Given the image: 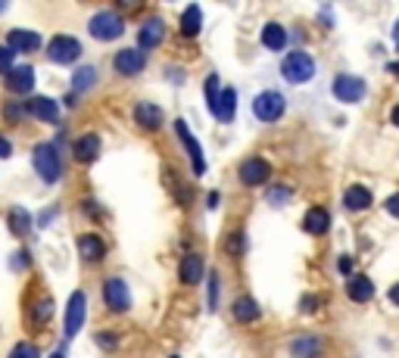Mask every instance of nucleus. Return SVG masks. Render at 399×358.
Returning <instances> with one entry per match:
<instances>
[{
	"label": "nucleus",
	"mask_w": 399,
	"mask_h": 358,
	"mask_svg": "<svg viewBox=\"0 0 399 358\" xmlns=\"http://www.w3.org/2000/svg\"><path fill=\"white\" fill-rule=\"evenodd\" d=\"M31 162H35V172L44 178L47 184H56L59 175H63V159L54 143H38L35 153H31Z\"/></svg>",
	"instance_id": "nucleus-1"
},
{
	"label": "nucleus",
	"mask_w": 399,
	"mask_h": 358,
	"mask_svg": "<svg viewBox=\"0 0 399 358\" xmlns=\"http://www.w3.org/2000/svg\"><path fill=\"white\" fill-rule=\"evenodd\" d=\"M281 72L291 84H305L315 75V59L305 53V50H293V53H287V59L281 63Z\"/></svg>",
	"instance_id": "nucleus-2"
},
{
	"label": "nucleus",
	"mask_w": 399,
	"mask_h": 358,
	"mask_svg": "<svg viewBox=\"0 0 399 358\" xmlns=\"http://www.w3.org/2000/svg\"><path fill=\"white\" fill-rule=\"evenodd\" d=\"M91 35H94L97 41H116V38H122L125 35V19L118 13H97L94 19H91Z\"/></svg>",
	"instance_id": "nucleus-3"
},
{
	"label": "nucleus",
	"mask_w": 399,
	"mask_h": 358,
	"mask_svg": "<svg viewBox=\"0 0 399 358\" xmlns=\"http://www.w3.org/2000/svg\"><path fill=\"white\" fill-rule=\"evenodd\" d=\"M284 109H287V103L278 91H266L253 100V116H256L259 122H278V118L284 116Z\"/></svg>",
	"instance_id": "nucleus-4"
},
{
	"label": "nucleus",
	"mask_w": 399,
	"mask_h": 358,
	"mask_svg": "<svg viewBox=\"0 0 399 358\" xmlns=\"http://www.w3.org/2000/svg\"><path fill=\"white\" fill-rule=\"evenodd\" d=\"M103 300H106V309L122 314L131 309V293H128V284L122 277H109L103 284Z\"/></svg>",
	"instance_id": "nucleus-5"
},
{
	"label": "nucleus",
	"mask_w": 399,
	"mask_h": 358,
	"mask_svg": "<svg viewBox=\"0 0 399 358\" xmlns=\"http://www.w3.org/2000/svg\"><path fill=\"white\" fill-rule=\"evenodd\" d=\"M47 56L54 59V63H59V66H69V63H75V59L81 56V44L72 35H56L47 44Z\"/></svg>",
	"instance_id": "nucleus-6"
},
{
	"label": "nucleus",
	"mask_w": 399,
	"mask_h": 358,
	"mask_svg": "<svg viewBox=\"0 0 399 358\" xmlns=\"http://www.w3.org/2000/svg\"><path fill=\"white\" fill-rule=\"evenodd\" d=\"M334 97L340 103H359L365 97V81L355 75H337L334 78Z\"/></svg>",
	"instance_id": "nucleus-7"
},
{
	"label": "nucleus",
	"mask_w": 399,
	"mask_h": 358,
	"mask_svg": "<svg viewBox=\"0 0 399 358\" xmlns=\"http://www.w3.org/2000/svg\"><path fill=\"white\" fill-rule=\"evenodd\" d=\"M241 184H247V187H262L271 178V165L262 156H253V159H247L241 165Z\"/></svg>",
	"instance_id": "nucleus-8"
},
{
	"label": "nucleus",
	"mask_w": 399,
	"mask_h": 358,
	"mask_svg": "<svg viewBox=\"0 0 399 358\" xmlns=\"http://www.w3.org/2000/svg\"><path fill=\"white\" fill-rule=\"evenodd\" d=\"M84 309H88V300H84L81 290H75L69 296V305H66V337H75L84 324Z\"/></svg>",
	"instance_id": "nucleus-9"
},
{
	"label": "nucleus",
	"mask_w": 399,
	"mask_h": 358,
	"mask_svg": "<svg viewBox=\"0 0 399 358\" xmlns=\"http://www.w3.org/2000/svg\"><path fill=\"white\" fill-rule=\"evenodd\" d=\"M175 131H178V138H181V143H184V147H188V153H191V165H193V172L203 175V172H206V159H203V150H200V143L193 140V134H191L188 122H181V118H178V122H175Z\"/></svg>",
	"instance_id": "nucleus-10"
},
{
	"label": "nucleus",
	"mask_w": 399,
	"mask_h": 358,
	"mask_svg": "<svg viewBox=\"0 0 399 358\" xmlns=\"http://www.w3.org/2000/svg\"><path fill=\"white\" fill-rule=\"evenodd\" d=\"M6 44H10L16 53H35L41 47V35L38 31H29V29H10L6 31Z\"/></svg>",
	"instance_id": "nucleus-11"
},
{
	"label": "nucleus",
	"mask_w": 399,
	"mask_h": 358,
	"mask_svg": "<svg viewBox=\"0 0 399 358\" xmlns=\"http://www.w3.org/2000/svg\"><path fill=\"white\" fill-rule=\"evenodd\" d=\"M181 284H188V287H197L200 280H203V275H206V262H203V255L200 252H188L181 259Z\"/></svg>",
	"instance_id": "nucleus-12"
},
{
	"label": "nucleus",
	"mask_w": 399,
	"mask_h": 358,
	"mask_svg": "<svg viewBox=\"0 0 399 358\" xmlns=\"http://www.w3.org/2000/svg\"><path fill=\"white\" fill-rule=\"evenodd\" d=\"M143 66H147V56H143V47H128V50H118L116 53V72L122 75H138Z\"/></svg>",
	"instance_id": "nucleus-13"
},
{
	"label": "nucleus",
	"mask_w": 399,
	"mask_h": 358,
	"mask_svg": "<svg viewBox=\"0 0 399 358\" xmlns=\"http://www.w3.org/2000/svg\"><path fill=\"white\" fill-rule=\"evenodd\" d=\"M138 41H141V47H143V50H156V47L166 41V22H163V19H156V16H153V19H147V22L141 25Z\"/></svg>",
	"instance_id": "nucleus-14"
},
{
	"label": "nucleus",
	"mask_w": 399,
	"mask_h": 358,
	"mask_svg": "<svg viewBox=\"0 0 399 358\" xmlns=\"http://www.w3.org/2000/svg\"><path fill=\"white\" fill-rule=\"evenodd\" d=\"M31 84H35V69H31V66H13V69L6 72V88L13 93H29Z\"/></svg>",
	"instance_id": "nucleus-15"
},
{
	"label": "nucleus",
	"mask_w": 399,
	"mask_h": 358,
	"mask_svg": "<svg viewBox=\"0 0 399 358\" xmlns=\"http://www.w3.org/2000/svg\"><path fill=\"white\" fill-rule=\"evenodd\" d=\"M25 113L35 116L38 122H56V118H59V106L50 97H31L29 106H25Z\"/></svg>",
	"instance_id": "nucleus-16"
},
{
	"label": "nucleus",
	"mask_w": 399,
	"mask_h": 358,
	"mask_svg": "<svg viewBox=\"0 0 399 358\" xmlns=\"http://www.w3.org/2000/svg\"><path fill=\"white\" fill-rule=\"evenodd\" d=\"M79 252H81L84 262H103L106 243L100 240L97 234H81V237H79Z\"/></svg>",
	"instance_id": "nucleus-17"
},
{
	"label": "nucleus",
	"mask_w": 399,
	"mask_h": 358,
	"mask_svg": "<svg viewBox=\"0 0 399 358\" xmlns=\"http://www.w3.org/2000/svg\"><path fill=\"white\" fill-rule=\"evenodd\" d=\"M346 296H350L353 302H368L371 296H375V284H371V277L365 275H355L346 280Z\"/></svg>",
	"instance_id": "nucleus-18"
},
{
	"label": "nucleus",
	"mask_w": 399,
	"mask_h": 358,
	"mask_svg": "<svg viewBox=\"0 0 399 358\" xmlns=\"http://www.w3.org/2000/svg\"><path fill=\"white\" fill-rule=\"evenodd\" d=\"M72 150H75V159L88 165V162H94L100 156V138H97V134H81V138L75 140Z\"/></svg>",
	"instance_id": "nucleus-19"
},
{
	"label": "nucleus",
	"mask_w": 399,
	"mask_h": 358,
	"mask_svg": "<svg viewBox=\"0 0 399 358\" xmlns=\"http://www.w3.org/2000/svg\"><path fill=\"white\" fill-rule=\"evenodd\" d=\"M343 206L350 212H365L371 206V190L368 187H362V184H353L350 190L343 193Z\"/></svg>",
	"instance_id": "nucleus-20"
},
{
	"label": "nucleus",
	"mask_w": 399,
	"mask_h": 358,
	"mask_svg": "<svg viewBox=\"0 0 399 358\" xmlns=\"http://www.w3.org/2000/svg\"><path fill=\"white\" fill-rule=\"evenodd\" d=\"M134 118H138L141 128H147V131H156V128L163 125V109L153 106V103H138V106H134Z\"/></svg>",
	"instance_id": "nucleus-21"
},
{
	"label": "nucleus",
	"mask_w": 399,
	"mask_h": 358,
	"mask_svg": "<svg viewBox=\"0 0 399 358\" xmlns=\"http://www.w3.org/2000/svg\"><path fill=\"white\" fill-rule=\"evenodd\" d=\"M328 225H330V215H328V209H321V206H312L309 212H305V218H303L305 234H325Z\"/></svg>",
	"instance_id": "nucleus-22"
},
{
	"label": "nucleus",
	"mask_w": 399,
	"mask_h": 358,
	"mask_svg": "<svg viewBox=\"0 0 399 358\" xmlns=\"http://www.w3.org/2000/svg\"><path fill=\"white\" fill-rule=\"evenodd\" d=\"M234 106H237V93H234V88H225L222 93H218V103H216V109H212V116H216L218 122H231Z\"/></svg>",
	"instance_id": "nucleus-23"
},
{
	"label": "nucleus",
	"mask_w": 399,
	"mask_h": 358,
	"mask_svg": "<svg viewBox=\"0 0 399 358\" xmlns=\"http://www.w3.org/2000/svg\"><path fill=\"white\" fill-rule=\"evenodd\" d=\"M6 225H10V231L16 234V237H25L31 231V215L25 212L22 206H13L10 209V215H6Z\"/></svg>",
	"instance_id": "nucleus-24"
},
{
	"label": "nucleus",
	"mask_w": 399,
	"mask_h": 358,
	"mask_svg": "<svg viewBox=\"0 0 399 358\" xmlns=\"http://www.w3.org/2000/svg\"><path fill=\"white\" fill-rule=\"evenodd\" d=\"M262 44H266L268 50H284V44H287V31H284V25L268 22L266 29H262Z\"/></svg>",
	"instance_id": "nucleus-25"
},
{
	"label": "nucleus",
	"mask_w": 399,
	"mask_h": 358,
	"mask_svg": "<svg viewBox=\"0 0 399 358\" xmlns=\"http://www.w3.org/2000/svg\"><path fill=\"white\" fill-rule=\"evenodd\" d=\"M200 25H203V10L200 6H188L181 16V35L184 38H197L200 35Z\"/></svg>",
	"instance_id": "nucleus-26"
},
{
	"label": "nucleus",
	"mask_w": 399,
	"mask_h": 358,
	"mask_svg": "<svg viewBox=\"0 0 399 358\" xmlns=\"http://www.w3.org/2000/svg\"><path fill=\"white\" fill-rule=\"evenodd\" d=\"M94 84H97V69H94V66H81V69L72 75V91H75V93L91 91Z\"/></svg>",
	"instance_id": "nucleus-27"
},
{
	"label": "nucleus",
	"mask_w": 399,
	"mask_h": 358,
	"mask_svg": "<svg viewBox=\"0 0 399 358\" xmlns=\"http://www.w3.org/2000/svg\"><path fill=\"white\" fill-rule=\"evenodd\" d=\"M231 312H234V318H237V321H243V324H247V321H256V318H259V305L253 302L250 296H241V300L234 302V309H231Z\"/></svg>",
	"instance_id": "nucleus-28"
},
{
	"label": "nucleus",
	"mask_w": 399,
	"mask_h": 358,
	"mask_svg": "<svg viewBox=\"0 0 399 358\" xmlns=\"http://www.w3.org/2000/svg\"><path fill=\"white\" fill-rule=\"evenodd\" d=\"M225 252L228 255H243V231H231V234H228Z\"/></svg>",
	"instance_id": "nucleus-29"
},
{
	"label": "nucleus",
	"mask_w": 399,
	"mask_h": 358,
	"mask_svg": "<svg viewBox=\"0 0 399 358\" xmlns=\"http://www.w3.org/2000/svg\"><path fill=\"white\" fill-rule=\"evenodd\" d=\"M218 75H209L206 78V103H209V109H216V103H218Z\"/></svg>",
	"instance_id": "nucleus-30"
},
{
	"label": "nucleus",
	"mask_w": 399,
	"mask_h": 358,
	"mask_svg": "<svg viewBox=\"0 0 399 358\" xmlns=\"http://www.w3.org/2000/svg\"><path fill=\"white\" fill-rule=\"evenodd\" d=\"M50 314H54V300H41V302L35 305V321H38V324H47Z\"/></svg>",
	"instance_id": "nucleus-31"
},
{
	"label": "nucleus",
	"mask_w": 399,
	"mask_h": 358,
	"mask_svg": "<svg viewBox=\"0 0 399 358\" xmlns=\"http://www.w3.org/2000/svg\"><path fill=\"white\" fill-rule=\"evenodd\" d=\"M13 66H16V50L10 47V44H6V47H0V72H10L13 69Z\"/></svg>",
	"instance_id": "nucleus-32"
},
{
	"label": "nucleus",
	"mask_w": 399,
	"mask_h": 358,
	"mask_svg": "<svg viewBox=\"0 0 399 358\" xmlns=\"http://www.w3.org/2000/svg\"><path fill=\"white\" fill-rule=\"evenodd\" d=\"M321 349V343L318 339H296V343L291 346V352H296V355H305V352H318Z\"/></svg>",
	"instance_id": "nucleus-33"
},
{
	"label": "nucleus",
	"mask_w": 399,
	"mask_h": 358,
	"mask_svg": "<svg viewBox=\"0 0 399 358\" xmlns=\"http://www.w3.org/2000/svg\"><path fill=\"white\" fill-rule=\"evenodd\" d=\"M4 116H6V122H19V118L25 116V106H19V103H4Z\"/></svg>",
	"instance_id": "nucleus-34"
},
{
	"label": "nucleus",
	"mask_w": 399,
	"mask_h": 358,
	"mask_svg": "<svg viewBox=\"0 0 399 358\" xmlns=\"http://www.w3.org/2000/svg\"><path fill=\"white\" fill-rule=\"evenodd\" d=\"M13 358H38V349L29 346V343H19L13 349Z\"/></svg>",
	"instance_id": "nucleus-35"
},
{
	"label": "nucleus",
	"mask_w": 399,
	"mask_h": 358,
	"mask_svg": "<svg viewBox=\"0 0 399 358\" xmlns=\"http://www.w3.org/2000/svg\"><path fill=\"white\" fill-rule=\"evenodd\" d=\"M216 302H218V277L209 275V309H216Z\"/></svg>",
	"instance_id": "nucleus-36"
},
{
	"label": "nucleus",
	"mask_w": 399,
	"mask_h": 358,
	"mask_svg": "<svg viewBox=\"0 0 399 358\" xmlns=\"http://www.w3.org/2000/svg\"><path fill=\"white\" fill-rule=\"evenodd\" d=\"M116 4H118V10L134 13V10H141V6H143V0H116Z\"/></svg>",
	"instance_id": "nucleus-37"
},
{
	"label": "nucleus",
	"mask_w": 399,
	"mask_h": 358,
	"mask_svg": "<svg viewBox=\"0 0 399 358\" xmlns=\"http://www.w3.org/2000/svg\"><path fill=\"white\" fill-rule=\"evenodd\" d=\"M97 343L103 346V349H113V346H116V337L109 334V330H103V334H97Z\"/></svg>",
	"instance_id": "nucleus-38"
},
{
	"label": "nucleus",
	"mask_w": 399,
	"mask_h": 358,
	"mask_svg": "<svg viewBox=\"0 0 399 358\" xmlns=\"http://www.w3.org/2000/svg\"><path fill=\"white\" fill-rule=\"evenodd\" d=\"M387 212H390L393 218H399V193H393V197L387 200Z\"/></svg>",
	"instance_id": "nucleus-39"
},
{
	"label": "nucleus",
	"mask_w": 399,
	"mask_h": 358,
	"mask_svg": "<svg viewBox=\"0 0 399 358\" xmlns=\"http://www.w3.org/2000/svg\"><path fill=\"white\" fill-rule=\"evenodd\" d=\"M10 153H13V143L6 140L4 134H0V159H6V156H10Z\"/></svg>",
	"instance_id": "nucleus-40"
},
{
	"label": "nucleus",
	"mask_w": 399,
	"mask_h": 358,
	"mask_svg": "<svg viewBox=\"0 0 399 358\" xmlns=\"http://www.w3.org/2000/svg\"><path fill=\"white\" fill-rule=\"evenodd\" d=\"M353 268H355V262L350 259V255H340V271L343 275H353Z\"/></svg>",
	"instance_id": "nucleus-41"
},
{
	"label": "nucleus",
	"mask_w": 399,
	"mask_h": 358,
	"mask_svg": "<svg viewBox=\"0 0 399 358\" xmlns=\"http://www.w3.org/2000/svg\"><path fill=\"white\" fill-rule=\"evenodd\" d=\"M25 265H29V252H19V255H16V262H13V268L19 271V268H25Z\"/></svg>",
	"instance_id": "nucleus-42"
},
{
	"label": "nucleus",
	"mask_w": 399,
	"mask_h": 358,
	"mask_svg": "<svg viewBox=\"0 0 399 358\" xmlns=\"http://www.w3.org/2000/svg\"><path fill=\"white\" fill-rule=\"evenodd\" d=\"M303 305H305V312H315V305H318V300H312V296H309V300H305Z\"/></svg>",
	"instance_id": "nucleus-43"
},
{
	"label": "nucleus",
	"mask_w": 399,
	"mask_h": 358,
	"mask_svg": "<svg viewBox=\"0 0 399 358\" xmlns=\"http://www.w3.org/2000/svg\"><path fill=\"white\" fill-rule=\"evenodd\" d=\"M390 300H393V302H396V305H399V284H396V287H393V290H390Z\"/></svg>",
	"instance_id": "nucleus-44"
},
{
	"label": "nucleus",
	"mask_w": 399,
	"mask_h": 358,
	"mask_svg": "<svg viewBox=\"0 0 399 358\" xmlns=\"http://www.w3.org/2000/svg\"><path fill=\"white\" fill-rule=\"evenodd\" d=\"M393 44L399 47V19H396V25H393Z\"/></svg>",
	"instance_id": "nucleus-45"
},
{
	"label": "nucleus",
	"mask_w": 399,
	"mask_h": 358,
	"mask_svg": "<svg viewBox=\"0 0 399 358\" xmlns=\"http://www.w3.org/2000/svg\"><path fill=\"white\" fill-rule=\"evenodd\" d=\"M390 118H393V125H399V106H393V116Z\"/></svg>",
	"instance_id": "nucleus-46"
},
{
	"label": "nucleus",
	"mask_w": 399,
	"mask_h": 358,
	"mask_svg": "<svg viewBox=\"0 0 399 358\" xmlns=\"http://www.w3.org/2000/svg\"><path fill=\"white\" fill-rule=\"evenodd\" d=\"M6 6H10V0H0V16L6 13Z\"/></svg>",
	"instance_id": "nucleus-47"
},
{
	"label": "nucleus",
	"mask_w": 399,
	"mask_h": 358,
	"mask_svg": "<svg viewBox=\"0 0 399 358\" xmlns=\"http://www.w3.org/2000/svg\"><path fill=\"white\" fill-rule=\"evenodd\" d=\"M393 72H396V75H399V63H396V66H393Z\"/></svg>",
	"instance_id": "nucleus-48"
}]
</instances>
